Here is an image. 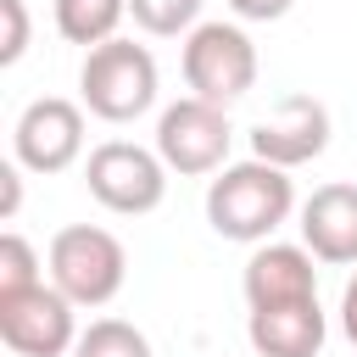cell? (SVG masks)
<instances>
[{
    "label": "cell",
    "instance_id": "20",
    "mask_svg": "<svg viewBox=\"0 0 357 357\" xmlns=\"http://www.w3.org/2000/svg\"><path fill=\"white\" fill-rule=\"evenodd\" d=\"M340 335L357 346V268H351V279H346V290H340Z\"/></svg>",
    "mask_w": 357,
    "mask_h": 357
},
{
    "label": "cell",
    "instance_id": "5",
    "mask_svg": "<svg viewBox=\"0 0 357 357\" xmlns=\"http://www.w3.org/2000/svg\"><path fill=\"white\" fill-rule=\"evenodd\" d=\"M167 173H173V167L162 162V151H156V145H134V139H106V145H95L89 162H84L89 195H95L106 212H117V218H145V212H156L162 195H167Z\"/></svg>",
    "mask_w": 357,
    "mask_h": 357
},
{
    "label": "cell",
    "instance_id": "13",
    "mask_svg": "<svg viewBox=\"0 0 357 357\" xmlns=\"http://www.w3.org/2000/svg\"><path fill=\"white\" fill-rule=\"evenodd\" d=\"M123 17H128V0H56V33L84 50L117 39Z\"/></svg>",
    "mask_w": 357,
    "mask_h": 357
},
{
    "label": "cell",
    "instance_id": "3",
    "mask_svg": "<svg viewBox=\"0 0 357 357\" xmlns=\"http://www.w3.org/2000/svg\"><path fill=\"white\" fill-rule=\"evenodd\" d=\"M45 273L73 307H106V301H117V290L128 279V251L100 223H67L50 234Z\"/></svg>",
    "mask_w": 357,
    "mask_h": 357
},
{
    "label": "cell",
    "instance_id": "11",
    "mask_svg": "<svg viewBox=\"0 0 357 357\" xmlns=\"http://www.w3.org/2000/svg\"><path fill=\"white\" fill-rule=\"evenodd\" d=\"M245 340L257 357H318L329 340V312L318 296L307 301H279V307H251L245 312Z\"/></svg>",
    "mask_w": 357,
    "mask_h": 357
},
{
    "label": "cell",
    "instance_id": "12",
    "mask_svg": "<svg viewBox=\"0 0 357 357\" xmlns=\"http://www.w3.org/2000/svg\"><path fill=\"white\" fill-rule=\"evenodd\" d=\"M301 245L329 268H357V184H318L301 201Z\"/></svg>",
    "mask_w": 357,
    "mask_h": 357
},
{
    "label": "cell",
    "instance_id": "9",
    "mask_svg": "<svg viewBox=\"0 0 357 357\" xmlns=\"http://www.w3.org/2000/svg\"><path fill=\"white\" fill-rule=\"evenodd\" d=\"M329 134H335V123H329V106L318 95H284L279 112L251 128V156L296 173L329 151Z\"/></svg>",
    "mask_w": 357,
    "mask_h": 357
},
{
    "label": "cell",
    "instance_id": "17",
    "mask_svg": "<svg viewBox=\"0 0 357 357\" xmlns=\"http://www.w3.org/2000/svg\"><path fill=\"white\" fill-rule=\"evenodd\" d=\"M0 17H6V45H0V67H17L28 56V6L22 0H0Z\"/></svg>",
    "mask_w": 357,
    "mask_h": 357
},
{
    "label": "cell",
    "instance_id": "14",
    "mask_svg": "<svg viewBox=\"0 0 357 357\" xmlns=\"http://www.w3.org/2000/svg\"><path fill=\"white\" fill-rule=\"evenodd\" d=\"M73 357H156L145 329H134L128 318H95L89 329H78Z\"/></svg>",
    "mask_w": 357,
    "mask_h": 357
},
{
    "label": "cell",
    "instance_id": "7",
    "mask_svg": "<svg viewBox=\"0 0 357 357\" xmlns=\"http://www.w3.org/2000/svg\"><path fill=\"white\" fill-rule=\"evenodd\" d=\"M229 145H234L229 106H212L201 95H184V100L162 106V117H156V151L184 178H201V173L229 167Z\"/></svg>",
    "mask_w": 357,
    "mask_h": 357
},
{
    "label": "cell",
    "instance_id": "2",
    "mask_svg": "<svg viewBox=\"0 0 357 357\" xmlns=\"http://www.w3.org/2000/svg\"><path fill=\"white\" fill-rule=\"evenodd\" d=\"M156 89H162V73H156V56L134 39H106L95 50H84V67H78V100L89 117L100 123H134L156 106Z\"/></svg>",
    "mask_w": 357,
    "mask_h": 357
},
{
    "label": "cell",
    "instance_id": "1",
    "mask_svg": "<svg viewBox=\"0 0 357 357\" xmlns=\"http://www.w3.org/2000/svg\"><path fill=\"white\" fill-rule=\"evenodd\" d=\"M296 212V184H290V167H273L262 156H245V162H229L218 167V178L206 184V223L218 240H234V245H262L273 240Z\"/></svg>",
    "mask_w": 357,
    "mask_h": 357
},
{
    "label": "cell",
    "instance_id": "19",
    "mask_svg": "<svg viewBox=\"0 0 357 357\" xmlns=\"http://www.w3.org/2000/svg\"><path fill=\"white\" fill-rule=\"evenodd\" d=\"M290 6L296 0H229V11L240 22H279V17H290Z\"/></svg>",
    "mask_w": 357,
    "mask_h": 357
},
{
    "label": "cell",
    "instance_id": "15",
    "mask_svg": "<svg viewBox=\"0 0 357 357\" xmlns=\"http://www.w3.org/2000/svg\"><path fill=\"white\" fill-rule=\"evenodd\" d=\"M201 6L206 0H128V17L156 39H178L201 22Z\"/></svg>",
    "mask_w": 357,
    "mask_h": 357
},
{
    "label": "cell",
    "instance_id": "8",
    "mask_svg": "<svg viewBox=\"0 0 357 357\" xmlns=\"http://www.w3.org/2000/svg\"><path fill=\"white\" fill-rule=\"evenodd\" d=\"M11 156L39 178L67 173L84 156V100H67V95L28 100L17 128H11Z\"/></svg>",
    "mask_w": 357,
    "mask_h": 357
},
{
    "label": "cell",
    "instance_id": "16",
    "mask_svg": "<svg viewBox=\"0 0 357 357\" xmlns=\"http://www.w3.org/2000/svg\"><path fill=\"white\" fill-rule=\"evenodd\" d=\"M39 268H45L39 251H33L17 229H6V234H0V290H22V284L50 279V273H39Z\"/></svg>",
    "mask_w": 357,
    "mask_h": 357
},
{
    "label": "cell",
    "instance_id": "6",
    "mask_svg": "<svg viewBox=\"0 0 357 357\" xmlns=\"http://www.w3.org/2000/svg\"><path fill=\"white\" fill-rule=\"evenodd\" d=\"M78 307L50 284H22V290H0V340L11 357H73L78 346Z\"/></svg>",
    "mask_w": 357,
    "mask_h": 357
},
{
    "label": "cell",
    "instance_id": "18",
    "mask_svg": "<svg viewBox=\"0 0 357 357\" xmlns=\"http://www.w3.org/2000/svg\"><path fill=\"white\" fill-rule=\"evenodd\" d=\"M22 173H28V167H22L17 156L0 167V223H11V218H17V206H22Z\"/></svg>",
    "mask_w": 357,
    "mask_h": 357
},
{
    "label": "cell",
    "instance_id": "4",
    "mask_svg": "<svg viewBox=\"0 0 357 357\" xmlns=\"http://www.w3.org/2000/svg\"><path fill=\"white\" fill-rule=\"evenodd\" d=\"M178 67H184L190 95L212 106H234L257 89V45L240 22H195L184 33Z\"/></svg>",
    "mask_w": 357,
    "mask_h": 357
},
{
    "label": "cell",
    "instance_id": "10",
    "mask_svg": "<svg viewBox=\"0 0 357 357\" xmlns=\"http://www.w3.org/2000/svg\"><path fill=\"white\" fill-rule=\"evenodd\" d=\"M318 257L307 245H290V240H262L251 245L245 257V273H240V290H245V312L251 307H279V301H307L318 296Z\"/></svg>",
    "mask_w": 357,
    "mask_h": 357
}]
</instances>
